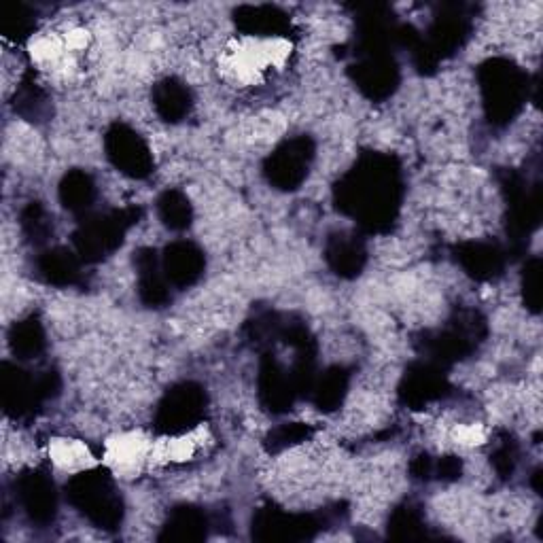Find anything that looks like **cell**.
<instances>
[{
    "label": "cell",
    "mask_w": 543,
    "mask_h": 543,
    "mask_svg": "<svg viewBox=\"0 0 543 543\" xmlns=\"http://www.w3.org/2000/svg\"><path fill=\"white\" fill-rule=\"evenodd\" d=\"M399 194V170L391 157L382 155L363 157L338 187L342 208L370 230H380L395 219Z\"/></svg>",
    "instance_id": "6da1fadb"
},
{
    "label": "cell",
    "mask_w": 543,
    "mask_h": 543,
    "mask_svg": "<svg viewBox=\"0 0 543 543\" xmlns=\"http://www.w3.org/2000/svg\"><path fill=\"white\" fill-rule=\"evenodd\" d=\"M68 497L100 527H113L121 518V501L113 480L102 471L85 469L68 484Z\"/></svg>",
    "instance_id": "7a4b0ae2"
},
{
    "label": "cell",
    "mask_w": 543,
    "mask_h": 543,
    "mask_svg": "<svg viewBox=\"0 0 543 543\" xmlns=\"http://www.w3.org/2000/svg\"><path fill=\"white\" fill-rule=\"evenodd\" d=\"M482 90L488 113L497 121L510 119L522 104L524 79L520 70L505 60L488 62L482 70Z\"/></svg>",
    "instance_id": "3957f363"
},
{
    "label": "cell",
    "mask_w": 543,
    "mask_h": 543,
    "mask_svg": "<svg viewBox=\"0 0 543 543\" xmlns=\"http://www.w3.org/2000/svg\"><path fill=\"white\" fill-rule=\"evenodd\" d=\"M206 397L196 384H181L168 391L157 408V429L164 435H183L202 425Z\"/></svg>",
    "instance_id": "277c9868"
},
{
    "label": "cell",
    "mask_w": 543,
    "mask_h": 543,
    "mask_svg": "<svg viewBox=\"0 0 543 543\" xmlns=\"http://www.w3.org/2000/svg\"><path fill=\"white\" fill-rule=\"evenodd\" d=\"M128 213L102 215L85 221L75 236V247L83 259H100L113 253L130 225Z\"/></svg>",
    "instance_id": "5b68a950"
},
{
    "label": "cell",
    "mask_w": 543,
    "mask_h": 543,
    "mask_svg": "<svg viewBox=\"0 0 543 543\" xmlns=\"http://www.w3.org/2000/svg\"><path fill=\"white\" fill-rule=\"evenodd\" d=\"M107 155L128 177L143 179L153 168V155L140 134L128 126H115L107 134Z\"/></svg>",
    "instance_id": "8992f818"
},
{
    "label": "cell",
    "mask_w": 543,
    "mask_h": 543,
    "mask_svg": "<svg viewBox=\"0 0 543 543\" xmlns=\"http://www.w3.org/2000/svg\"><path fill=\"white\" fill-rule=\"evenodd\" d=\"M51 389H54V382H51V374L45 378L34 380L26 372H22L20 367L5 365L3 370V404L9 414L15 418H22L34 410V406H39V401L43 397L51 395Z\"/></svg>",
    "instance_id": "52a82bcc"
},
{
    "label": "cell",
    "mask_w": 543,
    "mask_h": 543,
    "mask_svg": "<svg viewBox=\"0 0 543 543\" xmlns=\"http://www.w3.org/2000/svg\"><path fill=\"white\" fill-rule=\"evenodd\" d=\"M312 145L308 138H293L280 145L268 160L266 172L270 181L280 189H295L300 185L310 168Z\"/></svg>",
    "instance_id": "ba28073f"
},
{
    "label": "cell",
    "mask_w": 543,
    "mask_h": 543,
    "mask_svg": "<svg viewBox=\"0 0 543 543\" xmlns=\"http://www.w3.org/2000/svg\"><path fill=\"white\" fill-rule=\"evenodd\" d=\"M162 270H164V278L170 280L172 285L187 287L200 278L204 270V255L196 244L174 242L164 255Z\"/></svg>",
    "instance_id": "9c48e42d"
},
{
    "label": "cell",
    "mask_w": 543,
    "mask_h": 543,
    "mask_svg": "<svg viewBox=\"0 0 543 543\" xmlns=\"http://www.w3.org/2000/svg\"><path fill=\"white\" fill-rule=\"evenodd\" d=\"M20 499L32 520H49L56 512L54 484L39 471H30L20 478Z\"/></svg>",
    "instance_id": "30bf717a"
},
{
    "label": "cell",
    "mask_w": 543,
    "mask_h": 543,
    "mask_svg": "<svg viewBox=\"0 0 543 543\" xmlns=\"http://www.w3.org/2000/svg\"><path fill=\"white\" fill-rule=\"evenodd\" d=\"M446 389V380L442 378L440 372L431 370V367H416L412 370L406 380L404 387H401V395H404L406 404L412 408H423L429 406L431 401L440 399Z\"/></svg>",
    "instance_id": "8fae6325"
},
{
    "label": "cell",
    "mask_w": 543,
    "mask_h": 543,
    "mask_svg": "<svg viewBox=\"0 0 543 543\" xmlns=\"http://www.w3.org/2000/svg\"><path fill=\"white\" fill-rule=\"evenodd\" d=\"M329 266L342 276H355L365 264V249L355 236H336L327 247Z\"/></svg>",
    "instance_id": "7c38bea8"
},
{
    "label": "cell",
    "mask_w": 543,
    "mask_h": 543,
    "mask_svg": "<svg viewBox=\"0 0 543 543\" xmlns=\"http://www.w3.org/2000/svg\"><path fill=\"white\" fill-rule=\"evenodd\" d=\"M155 109L166 121H181L191 109V94L177 79L157 83L153 94Z\"/></svg>",
    "instance_id": "4fadbf2b"
},
{
    "label": "cell",
    "mask_w": 543,
    "mask_h": 543,
    "mask_svg": "<svg viewBox=\"0 0 543 543\" xmlns=\"http://www.w3.org/2000/svg\"><path fill=\"white\" fill-rule=\"evenodd\" d=\"M39 272L51 285H73L79 276V261L68 251H49L39 259Z\"/></svg>",
    "instance_id": "5bb4252c"
},
{
    "label": "cell",
    "mask_w": 543,
    "mask_h": 543,
    "mask_svg": "<svg viewBox=\"0 0 543 543\" xmlns=\"http://www.w3.org/2000/svg\"><path fill=\"white\" fill-rule=\"evenodd\" d=\"M94 196H96V187H94V181L90 179V174H85L81 170L66 174V179L62 181V187H60V198L68 210H73V213H83V210L92 206Z\"/></svg>",
    "instance_id": "9a60e30c"
},
{
    "label": "cell",
    "mask_w": 543,
    "mask_h": 543,
    "mask_svg": "<svg viewBox=\"0 0 543 543\" xmlns=\"http://www.w3.org/2000/svg\"><path fill=\"white\" fill-rule=\"evenodd\" d=\"M459 259L463 268L476 278H490L501 270V255L495 247H488V244H467V247L461 249Z\"/></svg>",
    "instance_id": "2e32d148"
},
{
    "label": "cell",
    "mask_w": 543,
    "mask_h": 543,
    "mask_svg": "<svg viewBox=\"0 0 543 543\" xmlns=\"http://www.w3.org/2000/svg\"><path fill=\"white\" fill-rule=\"evenodd\" d=\"M9 342L13 353L20 355V359H34V355H39L45 346V334L41 323L34 317L15 323L11 329Z\"/></svg>",
    "instance_id": "e0dca14e"
},
{
    "label": "cell",
    "mask_w": 543,
    "mask_h": 543,
    "mask_svg": "<svg viewBox=\"0 0 543 543\" xmlns=\"http://www.w3.org/2000/svg\"><path fill=\"white\" fill-rule=\"evenodd\" d=\"M160 217L170 230H185L191 223V206L181 191H166L160 198Z\"/></svg>",
    "instance_id": "ac0fdd59"
},
{
    "label": "cell",
    "mask_w": 543,
    "mask_h": 543,
    "mask_svg": "<svg viewBox=\"0 0 543 543\" xmlns=\"http://www.w3.org/2000/svg\"><path fill=\"white\" fill-rule=\"evenodd\" d=\"M346 393V374L342 370L327 372L317 387V406L321 410H336Z\"/></svg>",
    "instance_id": "d6986e66"
},
{
    "label": "cell",
    "mask_w": 543,
    "mask_h": 543,
    "mask_svg": "<svg viewBox=\"0 0 543 543\" xmlns=\"http://www.w3.org/2000/svg\"><path fill=\"white\" fill-rule=\"evenodd\" d=\"M51 459L60 467H87V461L92 457L85 444L75 440H58L51 448Z\"/></svg>",
    "instance_id": "ffe728a7"
},
{
    "label": "cell",
    "mask_w": 543,
    "mask_h": 543,
    "mask_svg": "<svg viewBox=\"0 0 543 543\" xmlns=\"http://www.w3.org/2000/svg\"><path fill=\"white\" fill-rule=\"evenodd\" d=\"M22 225H24V230L26 234L32 238V240H45V236L49 234L51 230V223H49V217L45 210L39 206V204H32L24 217H22Z\"/></svg>",
    "instance_id": "44dd1931"
},
{
    "label": "cell",
    "mask_w": 543,
    "mask_h": 543,
    "mask_svg": "<svg viewBox=\"0 0 543 543\" xmlns=\"http://www.w3.org/2000/svg\"><path fill=\"white\" fill-rule=\"evenodd\" d=\"M32 26H34L32 15L24 7H13L11 11H7V15H5V34H7V37L15 34L17 39H24L30 34Z\"/></svg>",
    "instance_id": "7402d4cb"
},
{
    "label": "cell",
    "mask_w": 543,
    "mask_h": 543,
    "mask_svg": "<svg viewBox=\"0 0 543 543\" xmlns=\"http://www.w3.org/2000/svg\"><path fill=\"white\" fill-rule=\"evenodd\" d=\"M308 437V427H300V425H285L276 429L272 435H270V444H272V450H283V448H289L297 442H302Z\"/></svg>",
    "instance_id": "603a6c76"
},
{
    "label": "cell",
    "mask_w": 543,
    "mask_h": 543,
    "mask_svg": "<svg viewBox=\"0 0 543 543\" xmlns=\"http://www.w3.org/2000/svg\"><path fill=\"white\" fill-rule=\"evenodd\" d=\"M541 280H539V264L537 261H533V264L527 268V276H524V291H527V300H529V306L537 308L539 306V300H541Z\"/></svg>",
    "instance_id": "cb8c5ba5"
}]
</instances>
